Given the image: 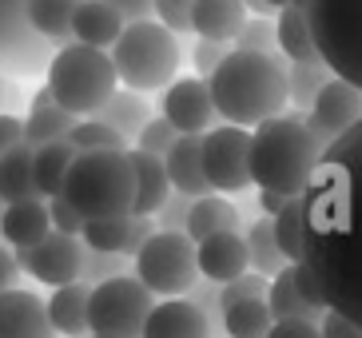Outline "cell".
Segmentation results:
<instances>
[{"label": "cell", "mask_w": 362, "mask_h": 338, "mask_svg": "<svg viewBox=\"0 0 362 338\" xmlns=\"http://www.w3.org/2000/svg\"><path fill=\"white\" fill-rule=\"evenodd\" d=\"M303 259L322 307L362 327V120L322 148L303 187Z\"/></svg>", "instance_id": "6da1fadb"}, {"label": "cell", "mask_w": 362, "mask_h": 338, "mask_svg": "<svg viewBox=\"0 0 362 338\" xmlns=\"http://www.w3.org/2000/svg\"><path fill=\"white\" fill-rule=\"evenodd\" d=\"M215 116L235 127H255L287 107V64L263 52H227L207 76Z\"/></svg>", "instance_id": "7a4b0ae2"}, {"label": "cell", "mask_w": 362, "mask_h": 338, "mask_svg": "<svg viewBox=\"0 0 362 338\" xmlns=\"http://www.w3.org/2000/svg\"><path fill=\"white\" fill-rule=\"evenodd\" d=\"M322 156V144L310 136L303 116H271L255 124L251 136V180L259 191H275V195H303L310 171Z\"/></svg>", "instance_id": "3957f363"}, {"label": "cell", "mask_w": 362, "mask_h": 338, "mask_svg": "<svg viewBox=\"0 0 362 338\" xmlns=\"http://www.w3.org/2000/svg\"><path fill=\"white\" fill-rule=\"evenodd\" d=\"M68 203L80 219H104V215H132L136 203V171L128 148L124 151H80L64 175Z\"/></svg>", "instance_id": "277c9868"}, {"label": "cell", "mask_w": 362, "mask_h": 338, "mask_svg": "<svg viewBox=\"0 0 362 338\" xmlns=\"http://www.w3.org/2000/svg\"><path fill=\"white\" fill-rule=\"evenodd\" d=\"M112 68L116 80L128 84V92H160L175 80L183 52L175 32H168L160 21H132L112 44Z\"/></svg>", "instance_id": "5b68a950"}, {"label": "cell", "mask_w": 362, "mask_h": 338, "mask_svg": "<svg viewBox=\"0 0 362 338\" xmlns=\"http://www.w3.org/2000/svg\"><path fill=\"white\" fill-rule=\"evenodd\" d=\"M44 72H48L44 88L72 116H92L119 84L116 68H112V56L104 48H88V44H76V40L60 44Z\"/></svg>", "instance_id": "8992f818"}, {"label": "cell", "mask_w": 362, "mask_h": 338, "mask_svg": "<svg viewBox=\"0 0 362 338\" xmlns=\"http://www.w3.org/2000/svg\"><path fill=\"white\" fill-rule=\"evenodd\" d=\"M303 16L327 72L362 92V0H303Z\"/></svg>", "instance_id": "52a82bcc"}, {"label": "cell", "mask_w": 362, "mask_h": 338, "mask_svg": "<svg viewBox=\"0 0 362 338\" xmlns=\"http://www.w3.org/2000/svg\"><path fill=\"white\" fill-rule=\"evenodd\" d=\"M156 295L132 275H116L92 286L88 295V334L96 338H139Z\"/></svg>", "instance_id": "ba28073f"}, {"label": "cell", "mask_w": 362, "mask_h": 338, "mask_svg": "<svg viewBox=\"0 0 362 338\" xmlns=\"http://www.w3.org/2000/svg\"><path fill=\"white\" fill-rule=\"evenodd\" d=\"M132 259H136V279L148 286L151 295H163V298L187 295L195 286V279H199L195 243L183 231H160L156 227V235Z\"/></svg>", "instance_id": "9c48e42d"}, {"label": "cell", "mask_w": 362, "mask_h": 338, "mask_svg": "<svg viewBox=\"0 0 362 338\" xmlns=\"http://www.w3.org/2000/svg\"><path fill=\"white\" fill-rule=\"evenodd\" d=\"M28 0H0V72L36 76L52 60V44L40 40L28 24Z\"/></svg>", "instance_id": "30bf717a"}, {"label": "cell", "mask_w": 362, "mask_h": 338, "mask_svg": "<svg viewBox=\"0 0 362 338\" xmlns=\"http://www.w3.org/2000/svg\"><path fill=\"white\" fill-rule=\"evenodd\" d=\"M203 175L211 191H243L251 183V132L235 124L203 132Z\"/></svg>", "instance_id": "8fae6325"}, {"label": "cell", "mask_w": 362, "mask_h": 338, "mask_svg": "<svg viewBox=\"0 0 362 338\" xmlns=\"http://www.w3.org/2000/svg\"><path fill=\"white\" fill-rule=\"evenodd\" d=\"M362 120V92L339 76H330L327 84L319 88V95L310 100V107L303 112V124L310 127V136L327 148L330 139H339L346 127Z\"/></svg>", "instance_id": "7c38bea8"}, {"label": "cell", "mask_w": 362, "mask_h": 338, "mask_svg": "<svg viewBox=\"0 0 362 338\" xmlns=\"http://www.w3.org/2000/svg\"><path fill=\"white\" fill-rule=\"evenodd\" d=\"M80 259H84V243H76V235H64V231H48L36 247L16 251V267L48 286L76 283L80 279Z\"/></svg>", "instance_id": "4fadbf2b"}, {"label": "cell", "mask_w": 362, "mask_h": 338, "mask_svg": "<svg viewBox=\"0 0 362 338\" xmlns=\"http://www.w3.org/2000/svg\"><path fill=\"white\" fill-rule=\"evenodd\" d=\"M163 120H168L180 136H203L215 124V104L207 92V80L199 76H183L163 88Z\"/></svg>", "instance_id": "5bb4252c"}, {"label": "cell", "mask_w": 362, "mask_h": 338, "mask_svg": "<svg viewBox=\"0 0 362 338\" xmlns=\"http://www.w3.org/2000/svg\"><path fill=\"white\" fill-rule=\"evenodd\" d=\"M195 267L207 283H227V279L247 271V239L239 231H215L195 243Z\"/></svg>", "instance_id": "9a60e30c"}, {"label": "cell", "mask_w": 362, "mask_h": 338, "mask_svg": "<svg viewBox=\"0 0 362 338\" xmlns=\"http://www.w3.org/2000/svg\"><path fill=\"white\" fill-rule=\"evenodd\" d=\"M0 338H56L48 310L33 291L12 286L0 295Z\"/></svg>", "instance_id": "2e32d148"}, {"label": "cell", "mask_w": 362, "mask_h": 338, "mask_svg": "<svg viewBox=\"0 0 362 338\" xmlns=\"http://www.w3.org/2000/svg\"><path fill=\"white\" fill-rule=\"evenodd\" d=\"M163 171H168L171 191H180L187 199H203L211 195V183L203 175V136H180L163 156Z\"/></svg>", "instance_id": "e0dca14e"}, {"label": "cell", "mask_w": 362, "mask_h": 338, "mask_svg": "<svg viewBox=\"0 0 362 338\" xmlns=\"http://www.w3.org/2000/svg\"><path fill=\"white\" fill-rule=\"evenodd\" d=\"M139 338H211V322L192 298H168L151 307Z\"/></svg>", "instance_id": "ac0fdd59"}, {"label": "cell", "mask_w": 362, "mask_h": 338, "mask_svg": "<svg viewBox=\"0 0 362 338\" xmlns=\"http://www.w3.org/2000/svg\"><path fill=\"white\" fill-rule=\"evenodd\" d=\"M48 231H52V223H48V203L44 199L4 203V211H0V235H4L8 247H16V251L36 247Z\"/></svg>", "instance_id": "d6986e66"}, {"label": "cell", "mask_w": 362, "mask_h": 338, "mask_svg": "<svg viewBox=\"0 0 362 338\" xmlns=\"http://www.w3.org/2000/svg\"><path fill=\"white\" fill-rule=\"evenodd\" d=\"M88 295H92V286L80 283V279L64 286H52V298L44 303V310H48V322H52L56 334H64V338L88 334Z\"/></svg>", "instance_id": "ffe728a7"}, {"label": "cell", "mask_w": 362, "mask_h": 338, "mask_svg": "<svg viewBox=\"0 0 362 338\" xmlns=\"http://www.w3.org/2000/svg\"><path fill=\"white\" fill-rule=\"evenodd\" d=\"M247 21V8L239 0H195L192 4V32L199 40L231 44Z\"/></svg>", "instance_id": "44dd1931"}, {"label": "cell", "mask_w": 362, "mask_h": 338, "mask_svg": "<svg viewBox=\"0 0 362 338\" xmlns=\"http://www.w3.org/2000/svg\"><path fill=\"white\" fill-rule=\"evenodd\" d=\"M124 32V16L104 0H80V8L72 16V40L88 44V48H112L116 36Z\"/></svg>", "instance_id": "7402d4cb"}, {"label": "cell", "mask_w": 362, "mask_h": 338, "mask_svg": "<svg viewBox=\"0 0 362 338\" xmlns=\"http://www.w3.org/2000/svg\"><path fill=\"white\" fill-rule=\"evenodd\" d=\"M132 171H136V203H132V215H156L160 203L171 195L168 171H163L160 156H148V151H128Z\"/></svg>", "instance_id": "603a6c76"}, {"label": "cell", "mask_w": 362, "mask_h": 338, "mask_svg": "<svg viewBox=\"0 0 362 338\" xmlns=\"http://www.w3.org/2000/svg\"><path fill=\"white\" fill-rule=\"evenodd\" d=\"M88 120H100V124H107L112 132H119V136H124V144H128V139L139 136V127L151 120V107H148V100H144L139 92H128V88L119 92V88H116V92L107 95V100H104V104H100Z\"/></svg>", "instance_id": "cb8c5ba5"}, {"label": "cell", "mask_w": 362, "mask_h": 338, "mask_svg": "<svg viewBox=\"0 0 362 338\" xmlns=\"http://www.w3.org/2000/svg\"><path fill=\"white\" fill-rule=\"evenodd\" d=\"M267 310H271V318H275V322L295 318V322H315V327H319L322 315H327V307H315V303H307V298L295 291L291 267H287V271H279V275L267 283Z\"/></svg>", "instance_id": "d4e9b609"}, {"label": "cell", "mask_w": 362, "mask_h": 338, "mask_svg": "<svg viewBox=\"0 0 362 338\" xmlns=\"http://www.w3.org/2000/svg\"><path fill=\"white\" fill-rule=\"evenodd\" d=\"M275 48L287 52L291 64H322L319 48H315V40H310L307 16H303L298 4H287V8L275 12Z\"/></svg>", "instance_id": "484cf974"}, {"label": "cell", "mask_w": 362, "mask_h": 338, "mask_svg": "<svg viewBox=\"0 0 362 338\" xmlns=\"http://www.w3.org/2000/svg\"><path fill=\"white\" fill-rule=\"evenodd\" d=\"M72 144L68 139H56V144H44V148L33 151V183H36V195L40 199H52L64 191V175L72 168Z\"/></svg>", "instance_id": "4316f807"}, {"label": "cell", "mask_w": 362, "mask_h": 338, "mask_svg": "<svg viewBox=\"0 0 362 338\" xmlns=\"http://www.w3.org/2000/svg\"><path fill=\"white\" fill-rule=\"evenodd\" d=\"M215 231H239V211H235L231 203L223 195H203V199H192V211H187V223H183V235L199 243L207 235Z\"/></svg>", "instance_id": "83f0119b"}, {"label": "cell", "mask_w": 362, "mask_h": 338, "mask_svg": "<svg viewBox=\"0 0 362 338\" xmlns=\"http://www.w3.org/2000/svg\"><path fill=\"white\" fill-rule=\"evenodd\" d=\"M33 151L28 144L0 151V203H21V199H40L33 183Z\"/></svg>", "instance_id": "f1b7e54d"}, {"label": "cell", "mask_w": 362, "mask_h": 338, "mask_svg": "<svg viewBox=\"0 0 362 338\" xmlns=\"http://www.w3.org/2000/svg\"><path fill=\"white\" fill-rule=\"evenodd\" d=\"M80 0H28V24L40 40L48 44H68L72 40V16Z\"/></svg>", "instance_id": "f546056e"}, {"label": "cell", "mask_w": 362, "mask_h": 338, "mask_svg": "<svg viewBox=\"0 0 362 338\" xmlns=\"http://www.w3.org/2000/svg\"><path fill=\"white\" fill-rule=\"evenodd\" d=\"M247 267L255 271V275H279V271H287V259L283 251L275 247V235H271V215L251 223V231H247Z\"/></svg>", "instance_id": "4dcf8cb0"}, {"label": "cell", "mask_w": 362, "mask_h": 338, "mask_svg": "<svg viewBox=\"0 0 362 338\" xmlns=\"http://www.w3.org/2000/svg\"><path fill=\"white\" fill-rule=\"evenodd\" d=\"M72 127H76V116H72V112H64L60 104L36 107V112H28V120H24V144H28V148H44V144L68 139Z\"/></svg>", "instance_id": "1f68e13d"}, {"label": "cell", "mask_w": 362, "mask_h": 338, "mask_svg": "<svg viewBox=\"0 0 362 338\" xmlns=\"http://www.w3.org/2000/svg\"><path fill=\"white\" fill-rule=\"evenodd\" d=\"M132 231V215H104V219H84L80 239L88 251H104V255H124Z\"/></svg>", "instance_id": "d6a6232c"}, {"label": "cell", "mask_w": 362, "mask_h": 338, "mask_svg": "<svg viewBox=\"0 0 362 338\" xmlns=\"http://www.w3.org/2000/svg\"><path fill=\"white\" fill-rule=\"evenodd\" d=\"M275 327V318L267 310V298H247L223 310V330L231 338H267V330Z\"/></svg>", "instance_id": "836d02e7"}, {"label": "cell", "mask_w": 362, "mask_h": 338, "mask_svg": "<svg viewBox=\"0 0 362 338\" xmlns=\"http://www.w3.org/2000/svg\"><path fill=\"white\" fill-rule=\"evenodd\" d=\"M271 235H275V247L283 251L287 263L303 259V199L298 195H291L283 203V211L271 215Z\"/></svg>", "instance_id": "e575fe53"}, {"label": "cell", "mask_w": 362, "mask_h": 338, "mask_svg": "<svg viewBox=\"0 0 362 338\" xmlns=\"http://www.w3.org/2000/svg\"><path fill=\"white\" fill-rule=\"evenodd\" d=\"M330 80L327 64H287V100H295L303 112L310 107V100L319 95V88Z\"/></svg>", "instance_id": "d590c367"}, {"label": "cell", "mask_w": 362, "mask_h": 338, "mask_svg": "<svg viewBox=\"0 0 362 338\" xmlns=\"http://www.w3.org/2000/svg\"><path fill=\"white\" fill-rule=\"evenodd\" d=\"M68 144L76 156L80 151H124V136L100 120H76V127L68 132Z\"/></svg>", "instance_id": "8d00e7d4"}, {"label": "cell", "mask_w": 362, "mask_h": 338, "mask_svg": "<svg viewBox=\"0 0 362 338\" xmlns=\"http://www.w3.org/2000/svg\"><path fill=\"white\" fill-rule=\"evenodd\" d=\"M247 298H267V283H263V275H235V279H227V283H219V291H215V307H219V318H223V310L227 307H235V303H247Z\"/></svg>", "instance_id": "74e56055"}, {"label": "cell", "mask_w": 362, "mask_h": 338, "mask_svg": "<svg viewBox=\"0 0 362 338\" xmlns=\"http://www.w3.org/2000/svg\"><path fill=\"white\" fill-rule=\"evenodd\" d=\"M235 44H239V52H263V56H279L275 48V21H267V16H247L243 28H239V36H235Z\"/></svg>", "instance_id": "f35d334b"}, {"label": "cell", "mask_w": 362, "mask_h": 338, "mask_svg": "<svg viewBox=\"0 0 362 338\" xmlns=\"http://www.w3.org/2000/svg\"><path fill=\"white\" fill-rule=\"evenodd\" d=\"M175 139H180V132H175V127H171L168 120H163V116H151L148 124L139 127L136 148H139V151H148V156H160V159H163Z\"/></svg>", "instance_id": "ab89813d"}, {"label": "cell", "mask_w": 362, "mask_h": 338, "mask_svg": "<svg viewBox=\"0 0 362 338\" xmlns=\"http://www.w3.org/2000/svg\"><path fill=\"white\" fill-rule=\"evenodd\" d=\"M192 4L195 0H156L151 4V16H160V24L168 32H192Z\"/></svg>", "instance_id": "60d3db41"}, {"label": "cell", "mask_w": 362, "mask_h": 338, "mask_svg": "<svg viewBox=\"0 0 362 338\" xmlns=\"http://www.w3.org/2000/svg\"><path fill=\"white\" fill-rule=\"evenodd\" d=\"M124 275L119 271V255H104V251H84L80 259V279H92V283H104V279Z\"/></svg>", "instance_id": "b9f144b4"}, {"label": "cell", "mask_w": 362, "mask_h": 338, "mask_svg": "<svg viewBox=\"0 0 362 338\" xmlns=\"http://www.w3.org/2000/svg\"><path fill=\"white\" fill-rule=\"evenodd\" d=\"M48 203V223H52V231H64V235H80V227H84V219L76 215V207L64 199V195H52Z\"/></svg>", "instance_id": "7bdbcfd3"}, {"label": "cell", "mask_w": 362, "mask_h": 338, "mask_svg": "<svg viewBox=\"0 0 362 338\" xmlns=\"http://www.w3.org/2000/svg\"><path fill=\"white\" fill-rule=\"evenodd\" d=\"M187 211H192V199L180 195V191H171L168 199L160 203V231H183V223H187Z\"/></svg>", "instance_id": "ee69618b"}, {"label": "cell", "mask_w": 362, "mask_h": 338, "mask_svg": "<svg viewBox=\"0 0 362 338\" xmlns=\"http://www.w3.org/2000/svg\"><path fill=\"white\" fill-rule=\"evenodd\" d=\"M223 56H227V44H219V40H195L192 64H195V72H199V80H207V76L223 64Z\"/></svg>", "instance_id": "f6af8a7d"}, {"label": "cell", "mask_w": 362, "mask_h": 338, "mask_svg": "<svg viewBox=\"0 0 362 338\" xmlns=\"http://www.w3.org/2000/svg\"><path fill=\"white\" fill-rule=\"evenodd\" d=\"M319 334L322 338H362V327H354V322H346L342 315H334V310H327L319 322Z\"/></svg>", "instance_id": "bcb514c9"}, {"label": "cell", "mask_w": 362, "mask_h": 338, "mask_svg": "<svg viewBox=\"0 0 362 338\" xmlns=\"http://www.w3.org/2000/svg\"><path fill=\"white\" fill-rule=\"evenodd\" d=\"M151 235H156V223H151V215H132V231H128V247H124V255L132 259V255L148 243Z\"/></svg>", "instance_id": "7dc6e473"}, {"label": "cell", "mask_w": 362, "mask_h": 338, "mask_svg": "<svg viewBox=\"0 0 362 338\" xmlns=\"http://www.w3.org/2000/svg\"><path fill=\"white\" fill-rule=\"evenodd\" d=\"M291 279H295V291L307 303H315V307H322V295H319V283H315V275H310L303 263H291Z\"/></svg>", "instance_id": "c3c4849f"}, {"label": "cell", "mask_w": 362, "mask_h": 338, "mask_svg": "<svg viewBox=\"0 0 362 338\" xmlns=\"http://www.w3.org/2000/svg\"><path fill=\"white\" fill-rule=\"evenodd\" d=\"M104 4H112L124 16V24H132V21H151V4L156 0H104Z\"/></svg>", "instance_id": "681fc988"}, {"label": "cell", "mask_w": 362, "mask_h": 338, "mask_svg": "<svg viewBox=\"0 0 362 338\" xmlns=\"http://www.w3.org/2000/svg\"><path fill=\"white\" fill-rule=\"evenodd\" d=\"M267 338H322V334L315 322H295V318H287V322H275V327L267 330Z\"/></svg>", "instance_id": "f907efd6"}, {"label": "cell", "mask_w": 362, "mask_h": 338, "mask_svg": "<svg viewBox=\"0 0 362 338\" xmlns=\"http://www.w3.org/2000/svg\"><path fill=\"white\" fill-rule=\"evenodd\" d=\"M16 144H24V120L0 112V151L16 148Z\"/></svg>", "instance_id": "816d5d0a"}, {"label": "cell", "mask_w": 362, "mask_h": 338, "mask_svg": "<svg viewBox=\"0 0 362 338\" xmlns=\"http://www.w3.org/2000/svg\"><path fill=\"white\" fill-rule=\"evenodd\" d=\"M16 279H21V267H16V255H12L8 247L0 243V295H4V291H12V286H16Z\"/></svg>", "instance_id": "f5cc1de1"}, {"label": "cell", "mask_w": 362, "mask_h": 338, "mask_svg": "<svg viewBox=\"0 0 362 338\" xmlns=\"http://www.w3.org/2000/svg\"><path fill=\"white\" fill-rule=\"evenodd\" d=\"M283 203H287V195H275V191H263V195H259V207H263L267 215H279Z\"/></svg>", "instance_id": "db71d44e"}, {"label": "cell", "mask_w": 362, "mask_h": 338, "mask_svg": "<svg viewBox=\"0 0 362 338\" xmlns=\"http://www.w3.org/2000/svg\"><path fill=\"white\" fill-rule=\"evenodd\" d=\"M56 100H52V92H48V88H40V92L33 95V107H28V112H36V107H52Z\"/></svg>", "instance_id": "11a10c76"}, {"label": "cell", "mask_w": 362, "mask_h": 338, "mask_svg": "<svg viewBox=\"0 0 362 338\" xmlns=\"http://www.w3.org/2000/svg\"><path fill=\"white\" fill-rule=\"evenodd\" d=\"M239 4H243V8H251L255 16H267V12H271V8L263 4V0H239Z\"/></svg>", "instance_id": "9f6ffc18"}, {"label": "cell", "mask_w": 362, "mask_h": 338, "mask_svg": "<svg viewBox=\"0 0 362 338\" xmlns=\"http://www.w3.org/2000/svg\"><path fill=\"white\" fill-rule=\"evenodd\" d=\"M263 4H267V8H271V12H279V8H287V0H263Z\"/></svg>", "instance_id": "6f0895ef"}, {"label": "cell", "mask_w": 362, "mask_h": 338, "mask_svg": "<svg viewBox=\"0 0 362 338\" xmlns=\"http://www.w3.org/2000/svg\"><path fill=\"white\" fill-rule=\"evenodd\" d=\"M4 95L8 92H4V72H0V107H4Z\"/></svg>", "instance_id": "680465c9"}, {"label": "cell", "mask_w": 362, "mask_h": 338, "mask_svg": "<svg viewBox=\"0 0 362 338\" xmlns=\"http://www.w3.org/2000/svg\"><path fill=\"white\" fill-rule=\"evenodd\" d=\"M287 4H298V8H303V0H287Z\"/></svg>", "instance_id": "91938a15"}, {"label": "cell", "mask_w": 362, "mask_h": 338, "mask_svg": "<svg viewBox=\"0 0 362 338\" xmlns=\"http://www.w3.org/2000/svg\"><path fill=\"white\" fill-rule=\"evenodd\" d=\"M0 211H4V203H0Z\"/></svg>", "instance_id": "94428289"}, {"label": "cell", "mask_w": 362, "mask_h": 338, "mask_svg": "<svg viewBox=\"0 0 362 338\" xmlns=\"http://www.w3.org/2000/svg\"><path fill=\"white\" fill-rule=\"evenodd\" d=\"M92 338H96V334H92Z\"/></svg>", "instance_id": "6125c7cd"}]
</instances>
